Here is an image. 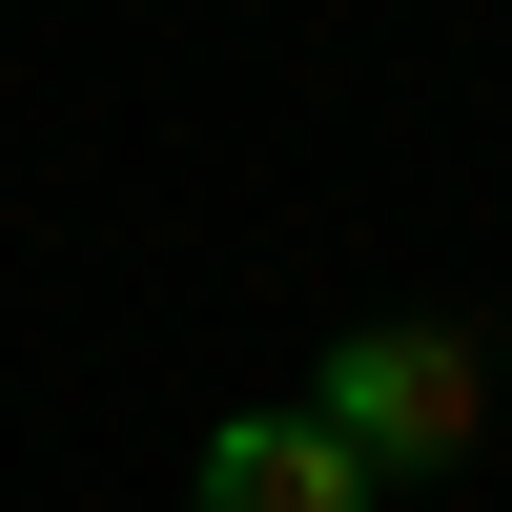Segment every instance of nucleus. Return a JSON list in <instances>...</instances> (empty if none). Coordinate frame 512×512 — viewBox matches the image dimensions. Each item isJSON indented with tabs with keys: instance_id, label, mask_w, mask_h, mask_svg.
<instances>
[{
	"instance_id": "1",
	"label": "nucleus",
	"mask_w": 512,
	"mask_h": 512,
	"mask_svg": "<svg viewBox=\"0 0 512 512\" xmlns=\"http://www.w3.org/2000/svg\"><path fill=\"white\" fill-rule=\"evenodd\" d=\"M308 431L349 451V472H451V451L492 431V369H472V328H349V349L308 369Z\"/></svg>"
},
{
	"instance_id": "2",
	"label": "nucleus",
	"mask_w": 512,
	"mask_h": 512,
	"mask_svg": "<svg viewBox=\"0 0 512 512\" xmlns=\"http://www.w3.org/2000/svg\"><path fill=\"white\" fill-rule=\"evenodd\" d=\"M205 512H369V472L308 410H246V431H205Z\"/></svg>"
}]
</instances>
